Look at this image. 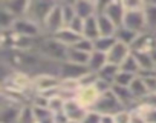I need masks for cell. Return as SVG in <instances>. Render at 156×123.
<instances>
[{
  "label": "cell",
  "mask_w": 156,
  "mask_h": 123,
  "mask_svg": "<svg viewBox=\"0 0 156 123\" xmlns=\"http://www.w3.org/2000/svg\"><path fill=\"white\" fill-rule=\"evenodd\" d=\"M119 71H121V68H119V66L112 65V63H107V65L101 69V73H100L98 76H100L101 79H104V80L110 82V83H115V79H116V76L119 74Z\"/></svg>",
  "instance_id": "cell-29"
},
{
  "label": "cell",
  "mask_w": 156,
  "mask_h": 123,
  "mask_svg": "<svg viewBox=\"0 0 156 123\" xmlns=\"http://www.w3.org/2000/svg\"><path fill=\"white\" fill-rule=\"evenodd\" d=\"M57 2H54V0H31V3H29V9H28V14L26 17L34 20L35 23L41 25L43 28V23L46 20V17L49 16L51 9L55 6Z\"/></svg>",
  "instance_id": "cell-3"
},
{
  "label": "cell",
  "mask_w": 156,
  "mask_h": 123,
  "mask_svg": "<svg viewBox=\"0 0 156 123\" xmlns=\"http://www.w3.org/2000/svg\"><path fill=\"white\" fill-rule=\"evenodd\" d=\"M60 85H61V79L60 76H55V74H40V76H35L32 82L34 91L40 94L55 91L60 88Z\"/></svg>",
  "instance_id": "cell-9"
},
{
  "label": "cell",
  "mask_w": 156,
  "mask_h": 123,
  "mask_svg": "<svg viewBox=\"0 0 156 123\" xmlns=\"http://www.w3.org/2000/svg\"><path fill=\"white\" fill-rule=\"evenodd\" d=\"M75 100L81 103L86 109H94L100 100V92L95 86H80V89L75 94Z\"/></svg>",
  "instance_id": "cell-11"
},
{
  "label": "cell",
  "mask_w": 156,
  "mask_h": 123,
  "mask_svg": "<svg viewBox=\"0 0 156 123\" xmlns=\"http://www.w3.org/2000/svg\"><path fill=\"white\" fill-rule=\"evenodd\" d=\"M156 51V34L153 32H142L138 35L136 42L132 46V52H144V54H153Z\"/></svg>",
  "instance_id": "cell-13"
},
{
  "label": "cell",
  "mask_w": 156,
  "mask_h": 123,
  "mask_svg": "<svg viewBox=\"0 0 156 123\" xmlns=\"http://www.w3.org/2000/svg\"><path fill=\"white\" fill-rule=\"evenodd\" d=\"M12 29L22 35H26V37H31V39H40L44 35L43 32V28L41 25L35 23L34 20L28 19V17H22V19H17Z\"/></svg>",
  "instance_id": "cell-6"
},
{
  "label": "cell",
  "mask_w": 156,
  "mask_h": 123,
  "mask_svg": "<svg viewBox=\"0 0 156 123\" xmlns=\"http://www.w3.org/2000/svg\"><path fill=\"white\" fill-rule=\"evenodd\" d=\"M67 49L64 45H61L58 40H55L52 35H43L37 45V52L44 57L46 60L55 62V63H61L67 57Z\"/></svg>",
  "instance_id": "cell-2"
},
{
  "label": "cell",
  "mask_w": 156,
  "mask_h": 123,
  "mask_svg": "<svg viewBox=\"0 0 156 123\" xmlns=\"http://www.w3.org/2000/svg\"><path fill=\"white\" fill-rule=\"evenodd\" d=\"M132 118H133V112H132V109H124V111L115 114V120H116V123H132Z\"/></svg>",
  "instance_id": "cell-37"
},
{
  "label": "cell",
  "mask_w": 156,
  "mask_h": 123,
  "mask_svg": "<svg viewBox=\"0 0 156 123\" xmlns=\"http://www.w3.org/2000/svg\"><path fill=\"white\" fill-rule=\"evenodd\" d=\"M26 105H17L2 99V112H0V123H19L22 109Z\"/></svg>",
  "instance_id": "cell-12"
},
{
  "label": "cell",
  "mask_w": 156,
  "mask_h": 123,
  "mask_svg": "<svg viewBox=\"0 0 156 123\" xmlns=\"http://www.w3.org/2000/svg\"><path fill=\"white\" fill-rule=\"evenodd\" d=\"M139 77L144 80V83L147 85L150 94H156V71H150V73H139Z\"/></svg>",
  "instance_id": "cell-33"
},
{
  "label": "cell",
  "mask_w": 156,
  "mask_h": 123,
  "mask_svg": "<svg viewBox=\"0 0 156 123\" xmlns=\"http://www.w3.org/2000/svg\"><path fill=\"white\" fill-rule=\"evenodd\" d=\"M130 54H132V48H130V46L116 42V43L113 45V48L107 52V62H109V63H112V65H116V66L121 68V65L124 63L126 58H127Z\"/></svg>",
  "instance_id": "cell-14"
},
{
  "label": "cell",
  "mask_w": 156,
  "mask_h": 123,
  "mask_svg": "<svg viewBox=\"0 0 156 123\" xmlns=\"http://www.w3.org/2000/svg\"><path fill=\"white\" fill-rule=\"evenodd\" d=\"M81 123H101V114L95 109H89Z\"/></svg>",
  "instance_id": "cell-38"
},
{
  "label": "cell",
  "mask_w": 156,
  "mask_h": 123,
  "mask_svg": "<svg viewBox=\"0 0 156 123\" xmlns=\"http://www.w3.org/2000/svg\"><path fill=\"white\" fill-rule=\"evenodd\" d=\"M83 37L89 39V40H97L98 37H101L100 34V28H98V20H97V16L95 17H90L87 20H84V29H83Z\"/></svg>",
  "instance_id": "cell-24"
},
{
  "label": "cell",
  "mask_w": 156,
  "mask_h": 123,
  "mask_svg": "<svg viewBox=\"0 0 156 123\" xmlns=\"http://www.w3.org/2000/svg\"><path fill=\"white\" fill-rule=\"evenodd\" d=\"M60 5H61V14H63V19H64V25L67 26L76 17L73 2H60Z\"/></svg>",
  "instance_id": "cell-30"
},
{
  "label": "cell",
  "mask_w": 156,
  "mask_h": 123,
  "mask_svg": "<svg viewBox=\"0 0 156 123\" xmlns=\"http://www.w3.org/2000/svg\"><path fill=\"white\" fill-rule=\"evenodd\" d=\"M94 109L97 112H100V114H112V115H115V114H118V112H121V111H124L127 108L119 102V99L115 95V92L110 91V92H106V94L100 95V100H98V103L95 105Z\"/></svg>",
  "instance_id": "cell-4"
},
{
  "label": "cell",
  "mask_w": 156,
  "mask_h": 123,
  "mask_svg": "<svg viewBox=\"0 0 156 123\" xmlns=\"http://www.w3.org/2000/svg\"><path fill=\"white\" fill-rule=\"evenodd\" d=\"M64 26L66 25H64V19L61 14V5H60V2H57L43 23V32H44V35H55Z\"/></svg>",
  "instance_id": "cell-5"
},
{
  "label": "cell",
  "mask_w": 156,
  "mask_h": 123,
  "mask_svg": "<svg viewBox=\"0 0 156 123\" xmlns=\"http://www.w3.org/2000/svg\"><path fill=\"white\" fill-rule=\"evenodd\" d=\"M133 55L138 60L139 65V73H150V71H156L154 69V62H153V55L151 54H144V52H133ZM139 76V74H138Z\"/></svg>",
  "instance_id": "cell-25"
},
{
  "label": "cell",
  "mask_w": 156,
  "mask_h": 123,
  "mask_svg": "<svg viewBox=\"0 0 156 123\" xmlns=\"http://www.w3.org/2000/svg\"><path fill=\"white\" fill-rule=\"evenodd\" d=\"M101 14H106V16L119 28V26H122V23H124L127 9H126V6H124L122 0H107L106 6H104V11H103Z\"/></svg>",
  "instance_id": "cell-8"
},
{
  "label": "cell",
  "mask_w": 156,
  "mask_h": 123,
  "mask_svg": "<svg viewBox=\"0 0 156 123\" xmlns=\"http://www.w3.org/2000/svg\"><path fill=\"white\" fill-rule=\"evenodd\" d=\"M51 121H52V123H67V121H69V117L66 115V112H64V109H63V111L54 112L52 117H51Z\"/></svg>",
  "instance_id": "cell-40"
},
{
  "label": "cell",
  "mask_w": 156,
  "mask_h": 123,
  "mask_svg": "<svg viewBox=\"0 0 156 123\" xmlns=\"http://www.w3.org/2000/svg\"><path fill=\"white\" fill-rule=\"evenodd\" d=\"M67 123H81V121H73V120H69Z\"/></svg>",
  "instance_id": "cell-44"
},
{
  "label": "cell",
  "mask_w": 156,
  "mask_h": 123,
  "mask_svg": "<svg viewBox=\"0 0 156 123\" xmlns=\"http://www.w3.org/2000/svg\"><path fill=\"white\" fill-rule=\"evenodd\" d=\"M144 14H145L147 31L156 34V2H145Z\"/></svg>",
  "instance_id": "cell-22"
},
{
  "label": "cell",
  "mask_w": 156,
  "mask_h": 123,
  "mask_svg": "<svg viewBox=\"0 0 156 123\" xmlns=\"http://www.w3.org/2000/svg\"><path fill=\"white\" fill-rule=\"evenodd\" d=\"M40 39H31L22 35L14 29L0 31V46H2V49L8 51H35Z\"/></svg>",
  "instance_id": "cell-1"
},
{
  "label": "cell",
  "mask_w": 156,
  "mask_h": 123,
  "mask_svg": "<svg viewBox=\"0 0 156 123\" xmlns=\"http://www.w3.org/2000/svg\"><path fill=\"white\" fill-rule=\"evenodd\" d=\"M73 8L78 17L87 20L97 16V0H76L73 2Z\"/></svg>",
  "instance_id": "cell-16"
},
{
  "label": "cell",
  "mask_w": 156,
  "mask_h": 123,
  "mask_svg": "<svg viewBox=\"0 0 156 123\" xmlns=\"http://www.w3.org/2000/svg\"><path fill=\"white\" fill-rule=\"evenodd\" d=\"M136 77H138V76H135V74H130V73H126V71H119V74L116 76L113 85H116V86H124V88H130V85L133 83V80H135Z\"/></svg>",
  "instance_id": "cell-32"
},
{
  "label": "cell",
  "mask_w": 156,
  "mask_h": 123,
  "mask_svg": "<svg viewBox=\"0 0 156 123\" xmlns=\"http://www.w3.org/2000/svg\"><path fill=\"white\" fill-rule=\"evenodd\" d=\"M89 55H90V54H86V52H83V51H80V49L69 48V49H67V57H66V60H67V62H72V63H76V65H84V66H87Z\"/></svg>",
  "instance_id": "cell-26"
},
{
  "label": "cell",
  "mask_w": 156,
  "mask_h": 123,
  "mask_svg": "<svg viewBox=\"0 0 156 123\" xmlns=\"http://www.w3.org/2000/svg\"><path fill=\"white\" fill-rule=\"evenodd\" d=\"M67 28L69 29H72L73 32H76V34H80V35H83V29H84V20L83 19H80V17H75L69 25H67Z\"/></svg>",
  "instance_id": "cell-36"
},
{
  "label": "cell",
  "mask_w": 156,
  "mask_h": 123,
  "mask_svg": "<svg viewBox=\"0 0 156 123\" xmlns=\"http://www.w3.org/2000/svg\"><path fill=\"white\" fill-rule=\"evenodd\" d=\"M89 73L87 66L84 65H76V63H72V62H61L60 63V79L61 80H78L80 82L86 74Z\"/></svg>",
  "instance_id": "cell-7"
},
{
  "label": "cell",
  "mask_w": 156,
  "mask_h": 123,
  "mask_svg": "<svg viewBox=\"0 0 156 123\" xmlns=\"http://www.w3.org/2000/svg\"><path fill=\"white\" fill-rule=\"evenodd\" d=\"M101 123H116L115 115H112V114H101Z\"/></svg>",
  "instance_id": "cell-41"
},
{
  "label": "cell",
  "mask_w": 156,
  "mask_h": 123,
  "mask_svg": "<svg viewBox=\"0 0 156 123\" xmlns=\"http://www.w3.org/2000/svg\"><path fill=\"white\" fill-rule=\"evenodd\" d=\"M16 17L3 6H0V29L2 31H9L12 29L14 23H16Z\"/></svg>",
  "instance_id": "cell-27"
},
{
  "label": "cell",
  "mask_w": 156,
  "mask_h": 123,
  "mask_svg": "<svg viewBox=\"0 0 156 123\" xmlns=\"http://www.w3.org/2000/svg\"><path fill=\"white\" fill-rule=\"evenodd\" d=\"M124 6L127 11H135V9H144L145 2H141V0H122Z\"/></svg>",
  "instance_id": "cell-39"
},
{
  "label": "cell",
  "mask_w": 156,
  "mask_h": 123,
  "mask_svg": "<svg viewBox=\"0 0 156 123\" xmlns=\"http://www.w3.org/2000/svg\"><path fill=\"white\" fill-rule=\"evenodd\" d=\"M97 20H98V28H100V34L104 37H115V32L118 29V26L106 16V14H97Z\"/></svg>",
  "instance_id": "cell-20"
},
{
  "label": "cell",
  "mask_w": 156,
  "mask_h": 123,
  "mask_svg": "<svg viewBox=\"0 0 156 123\" xmlns=\"http://www.w3.org/2000/svg\"><path fill=\"white\" fill-rule=\"evenodd\" d=\"M73 48L75 49H80V51H83L86 54H92L95 51V43H94V40H89L86 37H81V40L78 42Z\"/></svg>",
  "instance_id": "cell-34"
},
{
  "label": "cell",
  "mask_w": 156,
  "mask_h": 123,
  "mask_svg": "<svg viewBox=\"0 0 156 123\" xmlns=\"http://www.w3.org/2000/svg\"><path fill=\"white\" fill-rule=\"evenodd\" d=\"M29 3H31V0H2L0 6L6 8L16 19H22V17H26Z\"/></svg>",
  "instance_id": "cell-15"
},
{
  "label": "cell",
  "mask_w": 156,
  "mask_h": 123,
  "mask_svg": "<svg viewBox=\"0 0 156 123\" xmlns=\"http://www.w3.org/2000/svg\"><path fill=\"white\" fill-rule=\"evenodd\" d=\"M95 88H97V91L100 92V95H103V94L112 91L113 83H110V82H107V80H104V79H101V77L98 76V80L95 82Z\"/></svg>",
  "instance_id": "cell-35"
},
{
  "label": "cell",
  "mask_w": 156,
  "mask_h": 123,
  "mask_svg": "<svg viewBox=\"0 0 156 123\" xmlns=\"http://www.w3.org/2000/svg\"><path fill=\"white\" fill-rule=\"evenodd\" d=\"M55 40H58L61 45H64L66 48H73L78 42L81 40V37L83 35H80V34H76V32H73L72 29H69L67 26H64L61 31H58L55 35H52Z\"/></svg>",
  "instance_id": "cell-18"
},
{
  "label": "cell",
  "mask_w": 156,
  "mask_h": 123,
  "mask_svg": "<svg viewBox=\"0 0 156 123\" xmlns=\"http://www.w3.org/2000/svg\"><path fill=\"white\" fill-rule=\"evenodd\" d=\"M122 26H126V28L135 31L136 34L147 32V23H145V14H144V9L127 11Z\"/></svg>",
  "instance_id": "cell-10"
},
{
  "label": "cell",
  "mask_w": 156,
  "mask_h": 123,
  "mask_svg": "<svg viewBox=\"0 0 156 123\" xmlns=\"http://www.w3.org/2000/svg\"><path fill=\"white\" fill-rule=\"evenodd\" d=\"M133 112V111H132ZM132 123H147L145 121V118L141 115V114H138V112H133V118H132Z\"/></svg>",
  "instance_id": "cell-42"
},
{
  "label": "cell",
  "mask_w": 156,
  "mask_h": 123,
  "mask_svg": "<svg viewBox=\"0 0 156 123\" xmlns=\"http://www.w3.org/2000/svg\"><path fill=\"white\" fill-rule=\"evenodd\" d=\"M121 71H126V73H130V74H135V76L139 74V65H138V60L133 55V52L126 58V62L121 65Z\"/></svg>",
  "instance_id": "cell-31"
},
{
  "label": "cell",
  "mask_w": 156,
  "mask_h": 123,
  "mask_svg": "<svg viewBox=\"0 0 156 123\" xmlns=\"http://www.w3.org/2000/svg\"><path fill=\"white\" fill-rule=\"evenodd\" d=\"M94 43H95V51H100V52L107 54L113 48V45L116 43V39L115 37H104V35H101Z\"/></svg>",
  "instance_id": "cell-28"
},
{
  "label": "cell",
  "mask_w": 156,
  "mask_h": 123,
  "mask_svg": "<svg viewBox=\"0 0 156 123\" xmlns=\"http://www.w3.org/2000/svg\"><path fill=\"white\" fill-rule=\"evenodd\" d=\"M130 91H132V94H133V97L136 99V102L139 103V102H142L148 94H150V91H148V88H147V85L144 83V80L138 76L135 80H133V83L130 85Z\"/></svg>",
  "instance_id": "cell-23"
},
{
  "label": "cell",
  "mask_w": 156,
  "mask_h": 123,
  "mask_svg": "<svg viewBox=\"0 0 156 123\" xmlns=\"http://www.w3.org/2000/svg\"><path fill=\"white\" fill-rule=\"evenodd\" d=\"M89 109H86L81 103H78L75 99H69L64 103V112L69 117V120L73 121H83V118L86 117Z\"/></svg>",
  "instance_id": "cell-17"
},
{
  "label": "cell",
  "mask_w": 156,
  "mask_h": 123,
  "mask_svg": "<svg viewBox=\"0 0 156 123\" xmlns=\"http://www.w3.org/2000/svg\"><path fill=\"white\" fill-rule=\"evenodd\" d=\"M109 63L107 62V54L104 52H100V51H94L90 55H89V62H87V69L90 73H95V74H100L101 69Z\"/></svg>",
  "instance_id": "cell-19"
},
{
  "label": "cell",
  "mask_w": 156,
  "mask_h": 123,
  "mask_svg": "<svg viewBox=\"0 0 156 123\" xmlns=\"http://www.w3.org/2000/svg\"><path fill=\"white\" fill-rule=\"evenodd\" d=\"M151 55H153V62H154V69H156V51H154V52H153Z\"/></svg>",
  "instance_id": "cell-43"
},
{
  "label": "cell",
  "mask_w": 156,
  "mask_h": 123,
  "mask_svg": "<svg viewBox=\"0 0 156 123\" xmlns=\"http://www.w3.org/2000/svg\"><path fill=\"white\" fill-rule=\"evenodd\" d=\"M138 35H139V34H136L135 31H132V29H129V28H126V26H119V28L116 29V32H115L116 42L124 43V45H127V46H130V48H132L133 43L136 42Z\"/></svg>",
  "instance_id": "cell-21"
}]
</instances>
